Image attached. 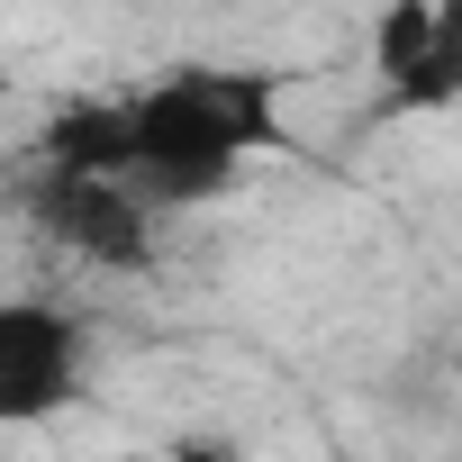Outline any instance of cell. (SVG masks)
Masks as SVG:
<instances>
[{"label":"cell","instance_id":"2","mask_svg":"<svg viewBox=\"0 0 462 462\" xmlns=\"http://www.w3.org/2000/svg\"><path fill=\"white\" fill-rule=\"evenodd\" d=\"M19 208L37 217V236H55L64 254L100 263V273H145L154 263V199H136L127 181L100 172H46L19 190Z\"/></svg>","mask_w":462,"mask_h":462},{"label":"cell","instance_id":"3","mask_svg":"<svg viewBox=\"0 0 462 462\" xmlns=\"http://www.w3.org/2000/svg\"><path fill=\"white\" fill-rule=\"evenodd\" d=\"M82 399V327L46 300H0V426H46Z\"/></svg>","mask_w":462,"mask_h":462},{"label":"cell","instance_id":"5","mask_svg":"<svg viewBox=\"0 0 462 462\" xmlns=\"http://www.w3.org/2000/svg\"><path fill=\"white\" fill-rule=\"evenodd\" d=\"M426 19H435V0H390V10H381V28H372L381 91H399V82H408V64H417V46H426Z\"/></svg>","mask_w":462,"mask_h":462},{"label":"cell","instance_id":"4","mask_svg":"<svg viewBox=\"0 0 462 462\" xmlns=\"http://www.w3.org/2000/svg\"><path fill=\"white\" fill-rule=\"evenodd\" d=\"M399 109H453L462 100V0H435V19H426V46L408 64V82L390 91Z\"/></svg>","mask_w":462,"mask_h":462},{"label":"cell","instance_id":"7","mask_svg":"<svg viewBox=\"0 0 462 462\" xmlns=\"http://www.w3.org/2000/svg\"><path fill=\"white\" fill-rule=\"evenodd\" d=\"M10 91H19V82H10V64H0V100H10Z\"/></svg>","mask_w":462,"mask_h":462},{"label":"cell","instance_id":"6","mask_svg":"<svg viewBox=\"0 0 462 462\" xmlns=\"http://www.w3.org/2000/svg\"><path fill=\"white\" fill-rule=\"evenodd\" d=\"M172 462H236L226 444H208V435H190V444H172Z\"/></svg>","mask_w":462,"mask_h":462},{"label":"cell","instance_id":"1","mask_svg":"<svg viewBox=\"0 0 462 462\" xmlns=\"http://www.w3.org/2000/svg\"><path fill=\"white\" fill-rule=\"evenodd\" d=\"M282 145V82L245 64H181L145 91H118V172L136 199H217L254 154Z\"/></svg>","mask_w":462,"mask_h":462}]
</instances>
